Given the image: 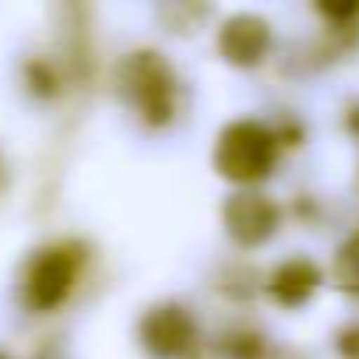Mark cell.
<instances>
[{
    "instance_id": "6",
    "label": "cell",
    "mask_w": 359,
    "mask_h": 359,
    "mask_svg": "<svg viewBox=\"0 0 359 359\" xmlns=\"http://www.w3.org/2000/svg\"><path fill=\"white\" fill-rule=\"evenodd\" d=\"M271 46V25L257 15H236L219 32V50L236 67H254Z\"/></svg>"
},
{
    "instance_id": "3",
    "label": "cell",
    "mask_w": 359,
    "mask_h": 359,
    "mask_svg": "<svg viewBox=\"0 0 359 359\" xmlns=\"http://www.w3.org/2000/svg\"><path fill=\"white\" fill-rule=\"evenodd\" d=\"M74 275H78V257L67 254L64 247H53V250H43L29 261L25 268V282H22V299L32 306V310H53L64 303V296L71 292L74 285Z\"/></svg>"
},
{
    "instance_id": "2",
    "label": "cell",
    "mask_w": 359,
    "mask_h": 359,
    "mask_svg": "<svg viewBox=\"0 0 359 359\" xmlns=\"http://www.w3.org/2000/svg\"><path fill=\"white\" fill-rule=\"evenodd\" d=\"M123 92L130 106L148 120V123H169L176 109V81L172 71L162 57L155 53H134L123 64Z\"/></svg>"
},
{
    "instance_id": "4",
    "label": "cell",
    "mask_w": 359,
    "mask_h": 359,
    "mask_svg": "<svg viewBox=\"0 0 359 359\" xmlns=\"http://www.w3.org/2000/svg\"><path fill=\"white\" fill-rule=\"evenodd\" d=\"M226 233L243 247H261L278 229V205L257 191H240L222 205Z\"/></svg>"
},
{
    "instance_id": "10",
    "label": "cell",
    "mask_w": 359,
    "mask_h": 359,
    "mask_svg": "<svg viewBox=\"0 0 359 359\" xmlns=\"http://www.w3.org/2000/svg\"><path fill=\"white\" fill-rule=\"evenodd\" d=\"M0 359H4V355H0Z\"/></svg>"
},
{
    "instance_id": "9",
    "label": "cell",
    "mask_w": 359,
    "mask_h": 359,
    "mask_svg": "<svg viewBox=\"0 0 359 359\" xmlns=\"http://www.w3.org/2000/svg\"><path fill=\"white\" fill-rule=\"evenodd\" d=\"M348 120H352V127H355V130H359V109H355V113H352V116H348Z\"/></svg>"
},
{
    "instance_id": "8",
    "label": "cell",
    "mask_w": 359,
    "mask_h": 359,
    "mask_svg": "<svg viewBox=\"0 0 359 359\" xmlns=\"http://www.w3.org/2000/svg\"><path fill=\"white\" fill-rule=\"evenodd\" d=\"M334 278H338L341 289L359 292V233L341 243V250L334 257Z\"/></svg>"
},
{
    "instance_id": "7",
    "label": "cell",
    "mask_w": 359,
    "mask_h": 359,
    "mask_svg": "<svg viewBox=\"0 0 359 359\" xmlns=\"http://www.w3.org/2000/svg\"><path fill=\"white\" fill-rule=\"evenodd\" d=\"M317 285H320V268L313 261H306V257H292V261L278 264L271 282H268L271 296L282 306H303L317 292Z\"/></svg>"
},
{
    "instance_id": "5",
    "label": "cell",
    "mask_w": 359,
    "mask_h": 359,
    "mask_svg": "<svg viewBox=\"0 0 359 359\" xmlns=\"http://www.w3.org/2000/svg\"><path fill=\"white\" fill-rule=\"evenodd\" d=\"M194 331H198L194 317L176 303H162V306H155L141 317V341L158 359L184 355L194 341Z\"/></svg>"
},
{
    "instance_id": "1",
    "label": "cell",
    "mask_w": 359,
    "mask_h": 359,
    "mask_svg": "<svg viewBox=\"0 0 359 359\" xmlns=\"http://www.w3.org/2000/svg\"><path fill=\"white\" fill-rule=\"evenodd\" d=\"M275 158H278V141L257 120H233L219 134L215 165L233 184H243V187L261 184L264 176H271Z\"/></svg>"
}]
</instances>
